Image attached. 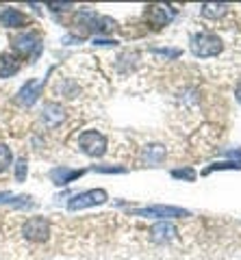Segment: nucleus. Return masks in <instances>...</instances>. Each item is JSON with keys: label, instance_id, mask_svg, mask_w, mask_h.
Wrapping results in <instances>:
<instances>
[{"label": "nucleus", "instance_id": "nucleus-17", "mask_svg": "<svg viewBox=\"0 0 241 260\" xmlns=\"http://www.w3.org/2000/svg\"><path fill=\"white\" fill-rule=\"evenodd\" d=\"M11 160H13V156H11V150L7 148L5 143H0V174H5L7 169L11 167Z\"/></svg>", "mask_w": 241, "mask_h": 260}, {"label": "nucleus", "instance_id": "nucleus-6", "mask_svg": "<svg viewBox=\"0 0 241 260\" xmlns=\"http://www.w3.org/2000/svg\"><path fill=\"white\" fill-rule=\"evenodd\" d=\"M13 48L20 56H39L42 52V39L35 32H22L13 39Z\"/></svg>", "mask_w": 241, "mask_h": 260}, {"label": "nucleus", "instance_id": "nucleus-20", "mask_svg": "<svg viewBox=\"0 0 241 260\" xmlns=\"http://www.w3.org/2000/svg\"><path fill=\"white\" fill-rule=\"evenodd\" d=\"M50 9H52V11H68V9H72V5H70V3H57V5H54V3H52Z\"/></svg>", "mask_w": 241, "mask_h": 260}, {"label": "nucleus", "instance_id": "nucleus-13", "mask_svg": "<svg viewBox=\"0 0 241 260\" xmlns=\"http://www.w3.org/2000/svg\"><path fill=\"white\" fill-rule=\"evenodd\" d=\"M20 59H15L13 54H0V78L15 76L20 72Z\"/></svg>", "mask_w": 241, "mask_h": 260}, {"label": "nucleus", "instance_id": "nucleus-18", "mask_svg": "<svg viewBox=\"0 0 241 260\" xmlns=\"http://www.w3.org/2000/svg\"><path fill=\"white\" fill-rule=\"evenodd\" d=\"M218 169H241V162L237 160H228V162H213L204 169V174H211V172H218Z\"/></svg>", "mask_w": 241, "mask_h": 260}, {"label": "nucleus", "instance_id": "nucleus-9", "mask_svg": "<svg viewBox=\"0 0 241 260\" xmlns=\"http://www.w3.org/2000/svg\"><path fill=\"white\" fill-rule=\"evenodd\" d=\"M39 91H42V80H37V78L26 80L18 91V102L22 104V107H31V104L37 102Z\"/></svg>", "mask_w": 241, "mask_h": 260}, {"label": "nucleus", "instance_id": "nucleus-12", "mask_svg": "<svg viewBox=\"0 0 241 260\" xmlns=\"http://www.w3.org/2000/svg\"><path fill=\"white\" fill-rule=\"evenodd\" d=\"M0 24H3L5 28H20L26 24V15L18 9H13V7H5V9L0 11Z\"/></svg>", "mask_w": 241, "mask_h": 260}, {"label": "nucleus", "instance_id": "nucleus-4", "mask_svg": "<svg viewBox=\"0 0 241 260\" xmlns=\"http://www.w3.org/2000/svg\"><path fill=\"white\" fill-rule=\"evenodd\" d=\"M109 200V195L104 189H92V191H83L70 198L68 202V210L70 213H76V210H83V208H92V206H98V204H104Z\"/></svg>", "mask_w": 241, "mask_h": 260}, {"label": "nucleus", "instance_id": "nucleus-10", "mask_svg": "<svg viewBox=\"0 0 241 260\" xmlns=\"http://www.w3.org/2000/svg\"><path fill=\"white\" fill-rule=\"evenodd\" d=\"M63 119H66V111H63L61 104L50 102V104H46V107H44V111H42V121L46 124V128H57Z\"/></svg>", "mask_w": 241, "mask_h": 260}, {"label": "nucleus", "instance_id": "nucleus-8", "mask_svg": "<svg viewBox=\"0 0 241 260\" xmlns=\"http://www.w3.org/2000/svg\"><path fill=\"white\" fill-rule=\"evenodd\" d=\"M176 237H178V230H176V225L170 223V221H159L150 228V239L155 243H172Z\"/></svg>", "mask_w": 241, "mask_h": 260}, {"label": "nucleus", "instance_id": "nucleus-3", "mask_svg": "<svg viewBox=\"0 0 241 260\" xmlns=\"http://www.w3.org/2000/svg\"><path fill=\"white\" fill-rule=\"evenodd\" d=\"M50 232H52V225L46 217H31L22 223V237L33 243L48 241L50 239Z\"/></svg>", "mask_w": 241, "mask_h": 260}, {"label": "nucleus", "instance_id": "nucleus-14", "mask_svg": "<svg viewBox=\"0 0 241 260\" xmlns=\"http://www.w3.org/2000/svg\"><path fill=\"white\" fill-rule=\"evenodd\" d=\"M230 7L228 5H224V3H211V5H202V15L206 20H222L224 15L228 13Z\"/></svg>", "mask_w": 241, "mask_h": 260}, {"label": "nucleus", "instance_id": "nucleus-15", "mask_svg": "<svg viewBox=\"0 0 241 260\" xmlns=\"http://www.w3.org/2000/svg\"><path fill=\"white\" fill-rule=\"evenodd\" d=\"M163 158H165L163 145H148L146 152H143V162H148V165H157V162Z\"/></svg>", "mask_w": 241, "mask_h": 260}, {"label": "nucleus", "instance_id": "nucleus-22", "mask_svg": "<svg viewBox=\"0 0 241 260\" xmlns=\"http://www.w3.org/2000/svg\"><path fill=\"white\" fill-rule=\"evenodd\" d=\"M94 169L96 172H124V167H102V165H96Z\"/></svg>", "mask_w": 241, "mask_h": 260}, {"label": "nucleus", "instance_id": "nucleus-21", "mask_svg": "<svg viewBox=\"0 0 241 260\" xmlns=\"http://www.w3.org/2000/svg\"><path fill=\"white\" fill-rule=\"evenodd\" d=\"M157 54H161V56H167V59H176L180 52L178 50H155Z\"/></svg>", "mask_w": 241, "mask_h": 260}, {"label": "nucleus", "instance_id": "nucleus-11", "mask_svg": "<svg viewBox=\"0 0 241 260\" xmlns=\"http://www.w3.org/2000/svg\"><path fill=\"white\" fill-rule=\"evenodd\" d=\"M85 174V169H70V167H54L50 172V180L57 184V186H66L72 180H76Z\"/></svg>", "mask_w": 241, "mask_h": 260}, {"label": "nucleus", "instance_id": "nucleus-2", "mask_svg": "<svg viewBox=\"0 0 241 260\" xmlns=\"http://www.w3.org/2000/svg\"><path fill=\"white\" fill-rule=\"evenodd\" d=\"M107 137H104L102 133H98V130H85L83 135L78 137V148L83 154H87V156L92 158H98L102 156L104 152H107Z\"/></svg>", "mask_w": 241, "mask_h": 260}, {"label": "nucleus", "instance_id": "nucleus-7", "mask_svg": "<svg viewBox=\"0 0 241 260\" xmlns=\"http://www.w3.org/2000/svg\"><path fill=\"white\" fill-rule=\"evenodd\" d=\"M143 20H146V24H148L150 28L159 30V28H163V26H167V24H170L172 13H167L165 7L150 5L148 9H146V13H143Z\"/></svg>", "mask_w": 241, "mask_h": 260}, {"label": "nucleus", "instance_id": "nucleus-16", "mask_svg": "<svg viewBox=\"0 0 241 260\" xmlns=\"http://www.w3.org/2000/svg\"><path fill=\"white\" fill-rule=\"evenodd\" d=\"M172 178H176V180H185V182H194L196 180V172L194 167H183V169H172Z\"/></svg>", "mask_w": 241, "mask_h": 260}, {"label": "nucleus", "instance_id": "nucleus-19", "mask_svg": "<svg viewBox=\"0 0 241 260\" xmlns=\"http://www.w3.org/2000/svg\"><path fill=\"white\" fill-rule=\"evenodd\" d=\"M26 169H28L26 158H18V162H15V180L18 182L26 180Z\"/></svg>", "mask_w": 241, "mask_h": 260}, {"label": "nucleus", "instance_id": "nucleus-23", "mask_svg": "<svg viewBox=\"0 0 241 260\" xmlns=\"http://www.w3.org/2000/svg\"><path fill=\"white\" fill-rule=\"evenodd\" d=\"M235 98H237V102L241 104V80H239V85L235 87Z\"/></svg>", "mask_w": 241, "mask_h": 260}, {"label": "nucleus", "instance_id": "nucleus-1", "mask_svg": "<svg viewBox=\"0 0 241 260\" xmlns=\"http://www.w3.org/2000/svg\"><path fill=\"white\" fill-rule=\"evenodd\" d=\"M191 54L198 59H211V56H220L224 50V42L218 32L202 30L191 37Z\"/></svg>", "mask_w": 241, "mask_h": 260}, {"label": "nucleus", "instance_id": "nucleus-5", "mask_svg": "<svg viewBox=\"0 0 241 260\" xmlns=\"http://www.w3.org/2000/svg\"><path fill=\"white\" fill-rule=\"evenodd\" d=\"M135 217H146V219H172V217H189V210L178 206H165V204H152L146 208H135L131 210Z\"/></svg>", "mask_w": 241, "mask_h": 260}]
</instances>
